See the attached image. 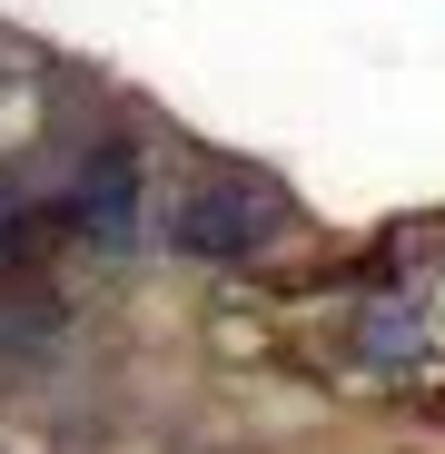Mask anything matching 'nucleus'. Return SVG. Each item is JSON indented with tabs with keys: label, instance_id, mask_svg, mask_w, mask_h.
<instances>
[{
	"label": "nucleus",
	"instance_id": "nucleus-3",
	"mask_svg": "<svg viewBox=\"0 0 445 454\" xmlns=\"http://www.w3.org/2000/svg\"><path fill=\"white\" fill-rule=\"evenodd\" d=\"M346 336H356V356H366V365H425V346H435V326H425L416 296H377V307H366Z\"/></svg>",
	"mask_w": 445,
	"mask_h": 454
},
{
	"label": "nucleus",
	"instance_id": "nucleus-2",
	"mask_svg": "<svg viewBox=\"0 0 445 454\" xmlns=\"http://www.w3.org/2000/svg\"><path fill=\"white\" fill-rule=\"evenodd\" d=\"M60 217L80 227V238H129V217H139V148H119V138H99V148H80V159L60 168Z\"/></svg>",
	"mask_w": 445,
	"mask_h": 454
},
{
	"label": "nucleus",
	"instance_id": "nucleus-1",
	"mask_svg": "<svg viewBox=\"0 0 445 454\" xmlns=\"http://www.w3.org/2000/svg\"><path fill=\"white\" fill-rule=\"evenodd\" d=\"M277 227H287V198L277 188H258V178H198L179 198V217H169V238L198 267H248V257H267Z\"/></svg>",
	"mask_w": 445,
	"mask_h": 454
}]
</instances>
